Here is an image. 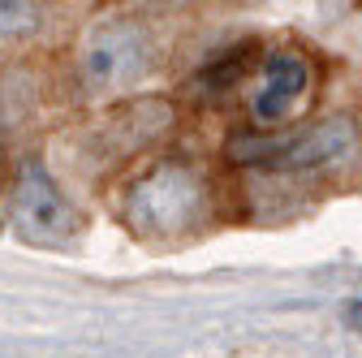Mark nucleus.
I'll list each match as a JSON object with an SVG mask.
<instances>
[{
  "instance_id": "nucleus-1",
  "label": "nucleus",
  "mask_w": 362,
  "mask_h": 358,
  "mask_svg": "<svg viewBox=\"0 0 362 358\" xmlns=\"http://www.w3.org/2000/svg\"><path fill=\"white\" fill-rule=\"evenodd\" d=\"M207 212V182L203 173L190 168L186 160H160L156 168H147L139 182L125 190V225L139 238H181L190 233Z\"/></svg>"
},
{
  "instance_id": "nucleus-7",
  "label": "nucleus",
  "mask_w": 362,
  "mask_h": 358,
  "mask_svg": "<svg viewBox=\"0 0 362 358\" xmlns=\"http://www.w3.org/2000/svg\"><path fill=\"white\" fill-rule=\"evenodd\" d=\"M250 65H255V43L246 39V43H238L233 52H216V57L194 74V91H199V96H224L229 86H238V82L250 74Z\"/></svg>"
},
{
  "instance_id": "nucleus-3",
  "label": "nucleus",
  "mask_w": 362,
  "mask_h": 358,
  "mask_svg": "<svg viewBox=\"0 0 362 358\" xmlns=\"http://www.w3.org/2000/svg\"><path fill=\"white\" fill-rule=\"evenodd\" d=\"M156 61V43L151 35L129 22V18H112L100 22L82 43V82L86 91H121V86L139 82Z\"/></svg>"
},
{
  "instance_id": "nucleus-4",
  "label": "nucleus",
  "mask_w": 362,
  "mask_h": 358,
  "mask_svg": "<svg viewBox=\"0 0 362 358\" xmlns=\"http://www.w3.org/2000/svg\"><path fill=\"white\" fill-rule=\"evenodd\" d=\"M13 225L35 246H69L82 229L78 212L69 207V199L61 195V186L48 177V168L39 160L22 164L18 190H13Z\"/></svg>"
},
{
  "instance_id": "nucleus-8",
  "label": "nucleus",
  "mask_w": 362,
  "mask_h": 358,
  "mask_svg": "<svg viewBox=\"0 0 362 358\" xmlns=\"http://www.w3.org/2000/svg\"><path fill=\"white\" fill-rule=\"evenodd\" d=\"M39 5L30 0H0V39H26L39 30Z\"/></svg>"
},
{
  "instance_id": "nucleus-6",
  "label": "nucleus",
  "mask_w": 362,
  "mask_h": 358,
  "mask_svg": "<svg viewBox=\"0 0 362 358\" xmlns=\"http://www.w3.org/2000/svg\"><path fill=\"white\" fill-rule=\"evenodd\" d=\"M310 86V65L302 52H276L263 65V86L255 96V117L259 121H281Z\"/></svg>"
},
{
  "instance_id": "nucleus-2",
  "label": "nucleus",
  "mask_w": 362,
  "mask_h": 358,
  "mask_svg": "<svg viewBox=\"0 0 362 358\" xmlns=\"http://www.w3.org/2000/svg\"><path fill=\"white\" fill-rule=\"evenodd\" d=\"M224 151L242 168H285V173L337 168L358 151V121L337 112V117L306 125L302 134H289V139H267V134L238 129Z\"/></svg>"
},
{
  "instance_id": "nucleus-5",
  "label": "nucleus",
  "mask_w": 362,
  "mask_h": 358,
  "mask_svg": "<svg viewBox=\"0 0 362 358\" xmlns=\"http://www.w3.org/2000/svg\"><path fill=\"white\" fill-rule=\"evenodd\" d=\"M177 112L168 100L160 96H139L129 100L125 108H117L108 117V129H104V143L117 147V151H139V147H151L156 139H164V134L173 129Z\"/></svg>"
},
{
  "instance_id": "nucleus-9",
  "label": "nucleus",
  "mask_w": 362,
  "mask_h": 358,
  "mask_svg": "<svg viewBox=\"0 0 362 358\" xmlns=\"http://www.w3.org/2000/svg\"><path fill=\"white\" fill-rule=\"evenodd\" d=\"M0 151H5V143H0Z\"/></svg>"
}]
</instances>
